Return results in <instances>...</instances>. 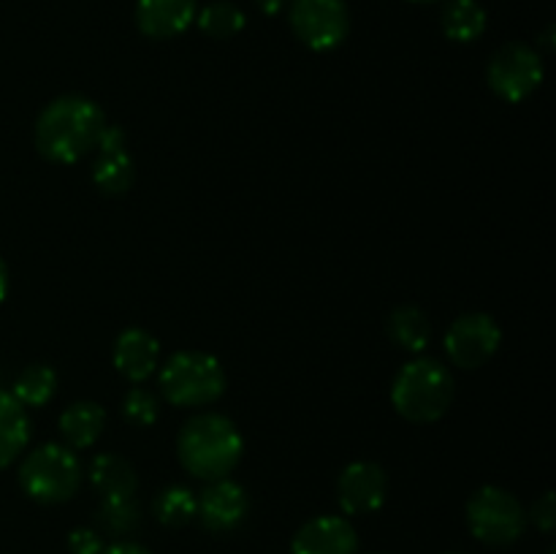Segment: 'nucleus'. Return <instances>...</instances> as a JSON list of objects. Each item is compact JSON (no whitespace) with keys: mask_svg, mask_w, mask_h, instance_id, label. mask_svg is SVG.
<instances>
[{"mask_svg":"<svg viewBox=\"0 0 556 554\" xmlns=\"http://www.w3.org/2000/svg\"><path fill=\"white\" fill-rule=\"evenodd\" d=\"M106 114L92 98L65 92L52 98L33 123V144L38 155L58 166H71L96 152Z\"/></svg>","mask_w":556,"mask_h":554,"instance_id":"obj_1","label":"nucleus"},{"mask_svg":"<svg viewBox=\"0 0 556 554\" xmlns=\"http://www.w3.org/2000/svg\"><path fill=\"white\" fill-rule=\"evenodd\" d=\"M179 465L199 481L228 478L244 456V438L237 421L215 411L195 413L179 427Z\"/></svg>","mask_w":556,"mask_h":554,"instance_id":"obj_2","label":"nucleus"},{"mask_svg":"<svg viewBox=\"0 0 556 554\" xmlns=\"http://www.w3.org/2000/svg\"><path fill=\"white\" fill-rule=\"evenodd\" d=\"M454 391V375L443 362L418 356L394 375L391 405L405 421L434 424L448 413Z\"/></svg>","mask_w":556,"mask_h":554,"instance_id":"obj_3","label":"nucleus"},{"mask_svg":"<svg viewBox=\"0 0 556 554\" xmlns=\"http://www.w3.org/2000/svg\"><path fill=\"white\" fill-rule=\"evenodd\" d=\"M157 389L174 407H206L226 394L228 375L212 353L177 351L157 367Z\"/></svg>","mask_w":556,"mask_h":554,"instance_id":"obj_4","label":"nucleus"},{"mask_svg":"<svg viewBox=\"0 0 556 554\" xmlns=\"http://www.w3.org/2000/svg\"><path fill=\"white\" fill-rule=\"evenodd\" d=\"M81 462L65 443H41L20 462V487L33 503H68L81 487Z\"/></svg>","mask_w":556,"mask_h":554,"instance_id":"obj_5","label":"nucleus"},{"mask_svg":"<svg viewBox=\"0 0 556 554\" xmlns=\"http://www.w3.org/2000/svg\"><path fill=\"white\" fill-rule=\"evenodd\" d=\"M465 516L472 538L497 549L514 546L516 541H521L527 525H530L521 500L508 489L494 487V483H486L470 494Z\"/></svg>","mask_w":556,"mask_h":554,"instance_id":"obj_6","label":"nucleus"},{"mask_svg":"<svg viewBox=\"0 0 556 554\" xmlns=\"http://www.w3.org/2000/svg\"><path fill=\"white\" fill-rule=\"evenodd\" d=\"M543 54L525 41H508L489 58V90L505 103H521L543 85Z\"/></svg>","mask_w":556,"mask_h":554,"instance_id":"obj_7","label":"nucleus"},{"mask_svg":"<svg viewBox=\"0 0 556 554\" xmlns=\"http://www.w3.org/2000/svg\"><path fill=\"white\" fill-rule=\"evenodd\" d=\"M288 22L299 41L313 52H331L351 33V9L345 0H291Z\"/></svg>","mask_w":556,"mask_h":554,"instance_id":"obj_8","label":"nucleus"},{"mask_svg":"<svg viewBox=\"0 0 556 554\" xmlns=\"http://www.w3.org/2000/svg\"><path fill=\"white\" fill-rule=\"evenodd\" d=\"M503 345V329L489 313H465L445 331V356L459 369H481Z\"/></svg>","mask_w":556,"mask_h":554,"instance_id":"obj_9","label":"nucleus"},{"mask_svg":"<svg viewBox=\"0 0 556 554\" xmlns=\"http://www.w3.org/2000/svg\"><path fill=\"white\" fill-rule=\"evenodd\" d=\"M250 514V494L242 483L231 481V476L220 481H210L195 494V519L201 527L215 536L233 532Z\"/></svg>","mask_w":556,"mask_h":554,"instance_id":"obj_10","label":"nucleus"},{"mask_svg":"<svg viewBox=\"0 0 556 554\" xmlns=\"http://www.w3.org/2000/svg\"><path fill=\"white\" fill-rule=\"evenodd\" d=\"M386 494H389V476L378 462H351L337 478V503L348 516L375 514L383 508Z\"/></svg>","mask_w":556,"mask_h":554,"instance_id":"obj_11","label":"nucleus"},{"mask_svg":"<svg viewBox=\"0 0 556 554\" xmlns=\"http://www.w3.org/2000/svg\"><path fill=\"white\" fill-rule=\"evenodd\" d=\"M96 163H92V185L101 190L103 196H125L134 188L136 179V163L134 155L128 152V139H125L123 128L109 125L101 130V139L96 144Z\"/></svg>","mask_w":556,"mask_h":554,"instance_id":"obj_12","label":"nucleus"},{"mask_svg":"<svg viewBox=\"0 0 556 554\" xmlns=\"http://www.w3.org/2000/svg\"><path fill=\"white\" fill-rule=\"evenodd\" d=\"M291 554H358V532L345 516H315L296 530Z\"/></svg>","mask_w":556,"mask_h":554,"instance_id":"obj_13","label":"nucleus"},{"mask_svg":"<svg viewBox=\"0 0 556 554\" xmlns=\"http://www.w3.org/2000/svg\"><path fill=\"white\" fill-rule=\"evenodd\" d=\"M199 14V0H136L134 20L141 36L168 41L188 30Z\"/></svg>","mask_w":556,"mask_h":554,"instance_id":"obj_14","label":"nucleus"},{"mask_svg":"<svg viewBox=\"0 0 556 554\" xmlns=\"http://www.w3.org/2000/svg\"><path fill=\"white\" fill-rule=\"evenodd\" d=\"M114 369L130 383H144L161 367V342L141 326L119 331L112 351Z\"/></svg>","mask_w":556,"mask_h":554,"instance_id":"obj_15","label":"nucleus"},{"mask_svg":"<svg viewBox=\"0 0 556 554\" xmlns=\"http://www.w3.org/2000/svg\"><path fill=\"white\" fill-rule=\"evenodd\" d=\"M103 427H106V411L92 400L71 402L58 418V429L63 435L65 445L74 451L92 449L101 440Z\"/></svg>","mask_w":556,"mask_h":554,"instance_id":"obj_16","label":"nucleus"},{"mask_svg":"<svg viewBox=\"0 0 556 554\" xmlns=\"http://www.w3.org/2000/svg\"><path fill=\"white\" fill-rule=\"evenodd\" d=\"M90 487L96 489L98 498H136L139 489V476L136 467L119 454H96L90 467H87Z\"/></svg>","mask_w":556,"mask_h":554,"instance_id":"obj_17","label":"nucleus"},{"mask_svg":"<svg viewBox=\"0 0 556 554\" xmlns=\"http://www.w3.org/2000/svg\"><path fill=\"white\" fill-rule=\"evenodd\" d=\"M30 443V416L11 391L0 389V470L14 465Z\"/></svg>","mask_w":556,"mask_h":554,"instance_id":"obj_18","label":"nucleus"},{"mask_svg":"<svg viewBox=\"0 0 556 554\" xmlns=\"http://www.w3.org/2000/svg\"><path fill=\"white\" fill-rule=\"evenodd\" d=\"M389 340L405 353H424L432 342V324L418 304H400L386 320Z\"/></svg>","mask_w":556,"mask_h":554,"instance_id":"obj_19","label":"nucleus"},{"mask_svg":"<svg viewBox=\"0 0 556 554\" xmlns=\"http://www.w3.org/2000/svg\"><path fill=\"white\" fill-rule=\"evenodd\" d=\"M486 9L478 0H445L440 27L456 43H472L486 33Z\"/></svg>","mask_w":556,"mask_h":554,"instance_id":"obj_20","label":"nucleus"},{"mask_svg":"<svg viewBox=\"0 0 556 554\" xmlns=\"http://www.w3.org/2000/svg\"><path fill=\"white\" fill-rule=\"evenodd\" d=\"M54 391H58V373H54L49 364H27L14 380V389L11 394L16 396L22 407H43L52 402Z\"/></svg>","mask_w":556,"mask_h":554,"instance_id":"obj_21","label":"nucleus"},{"mask_svg":"<svg viewBox=\"0 0 556 554\" xmlns=\"http://www.w3.org/2000/svg\"><path fill=\"white\" fill-rule=\"evenodd\" d=\"M152 514L163 527H185L195 519V492L182 487V483H172V487L161 489L152 500Z\"/></svg>","mask_w":556,"mask_h":554,"instance_id":"obj_22","label":"nucleus"},{"mask_svg":"<svg viewBox=\"0 0 556 554\" xmlns=\"http://www.w3.org/2000/svg\"><path fill=\"white\" fill-rule=\"evenodd\" d=\"M244 11L237 3H228V0H215V3L204 5V9L195 14V25L204 36L217 38V41H226V38L239 36L244 30Z\"/></svg>","mask_w":556,"mask_h":554,"instance_id":"obj_23","label":"nucleus"},{"mask_svg":"<svg viewBox=\"0 0 556 554\" xmlns=\"http://www.w3.org/2000/svg\"><path fill=\"white\" fill-rule=\"evenodd\" d=\"M96 521L109 536H130L139 527L141 511L136 498H106L96 511Z\"/></svg>","mask_w":556,"mask_h":554,"instance_id":"obj_24","label":"nucleus"},{"mask_svg":"<svg viewBox=\"0 0 556 554\" xmlns=\"http://www.w3.org/2000/svg\"><path fill=\"white\" fill-rule=\"evenodd\" d=\"M119 413H123V418L128 424L147 429L157 421V416H161V400H157L155 391H150L147 386L134 383L123 394Z\"/></svg>","mask_w":556,"mask_h":554,"instance_id":"obj_25","label":"nucleus"},{"mask_svg":"<svg viewBox=\"0 0 556 554\" xmlns=\"http://www.w3.org/2000/svg\"><path fill=\"white\" fill-rule=\"evenodd\" d=\"M527 521H532V525L538 527L541 532H554L556 527V498L552 489H546V492L541 494V498L532 503V508L527 511Z\"/></svg>","mask_w":556,"mask_h":554,"instance_id":"obj_26","label":"nucleus"},{"mask_svg":"<svg viewBox=\"0 0 556 554\" xmlns=\"http://www.w3.org/2000/svg\"><path fill=\"white\" fill-rule=\"evenodd\" d=\"M103 532L96 527H76L68 532V552L71 554H101L103 552Z\"/></svg>","mask_w":556,"mask_h":554,"instance_id":"obj_27","label":"nucleus"},{"mask_svg":"<svg viewBox=\"0 0 556 554\" xmlns=\"http://www.w3.org/2000/svg\"><path fill=\"white\" fill-rule=\"evenodd\" d=\"M101 554H152V552L150 549L141 546V543L117 541V543H109V546H103Z\"/></svg>","mask_w":556,"mask_h":554,"instance_id":"obj_28","label":"nucleus"},{"mask_svg":"<svg viewBox=\"0 0 556 554\" xmlns=\"http://www.w3.org/2000/svg\"><path fill=\"white\" fill-rule=\"evenodd\" d=\"M255 5H258L261 14L275 16V14H280L282 9H286V0H255Z\"/></svg>","mask_w":556,"mask_h":554,"instance_id":"obj_29","label":"nucleus"},{"mask_svg":"<svg viewBox=\"0 0 556 554\" xmlns=\"http://www.w3.org/2000/svg\"><path fill=\"white\" fill-rule=\"evenodd\" d=\"M554 33H556V27L548 25L546 30L541 33V38H538V47H541L546 54L554 52ZM541 49H538V52H541Z\"/></svg>","mask_w":556,"mask_h":554,"instance_id":"obj_30","label":"nucleus"},{"mask_svg":"<svg viewBox=\"0 0 556 554\" xmlns=\"http://www.w3.org/2000/svg\"><path fill=\"white\" fill-rule=\"evenodd\" d=\"M9 297V266H5L3 255H0V304Z\"/></svg>","mask_w":556,"mask_h":554,"instance_id":"obj_31","label":"nucleus"},{"mask_svg":"<svg viewBox=\"0 0 556 554\" xmlns=\"http://www.w3.org/2000/svg\"><path fill=\"white\" fill-rule=\"evenodd\" d=\"M410 3H418V5H432V3H443V0H410Z\"/></svg>","mask_w":556,"mask_h":554,"instance_id":"obj_32","label":"nucleus"},{"mask_svg":"<svg viewBox=\"0 0 556 554\" xmlns=\"http://www.w3.org/2000/svg\"><path fill=\"white\" fill-rule=\"evenodd\" d=\"M548 554H554V549H548Z\"/></svg>","mask_w":556,"mask_h":554,"instance_id":"obj_33","label":"nucleus"}]
</instances>
